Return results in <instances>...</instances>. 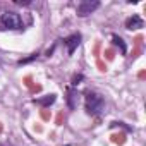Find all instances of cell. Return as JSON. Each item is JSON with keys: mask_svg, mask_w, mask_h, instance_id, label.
Segmentation results:
<instances>
[{"mask_svg": "<svg viewBox=\"0 0 146 146\" xmlns=\"http://www.w3.org/2000/svg\"><path fill=\"white\" fill-rule=\"evenodd\" d=\"M112 41H113V45H115V46L120 50V53H124V55L127 53V46H125V43H124V40H122L120 36L113 35V36H112Z\"/></svg>", "mask_w": 146, "mask_h": 146, "instance_id": "cell-8", "label": "cell"}, {"mask_svg": "<svg viewBox=\"0 0 146 146\" xmlns=\"http://www.w3.org/2000/svg\"><path fill=\"white\" fill-rule=\"evenodd\" d=\"M67 105H69V108H72V110L78 107V93L72 90V88L67 91Z\"/></svg>", "mask_w": 146, "mask_h": 146, "instance_id": "cell-7", "label": "cell"}, {"mask_svg": "<svg viewBox=\"0 0 146 146\" xmlns=\"http://www.w3.org/2000/svg\"><path fill=\"white\" fill-rule=\"evenodd\" d=\"M0 23H2V26L4 28H7V29H16V31H23V19H21V16L17 14V12H14V11H7V12H4L2 16H0Z\"/></svg>", "mask_w": 146, "mask_h": 146, "instance_id": "cell-2", "label": "cell"}, {"mask_svg": "<svg viewBox=\"0 0 146 146\" xmlns=\"http://www.w3.org/2000/svg\"><path fill=\"white\" fill-rule=\"evenodd\" d=\"M83 79H84V76H83V74H74V76H72V86H78Z\"/></svg>", "mask_w": 146, "mask_h": 146, "instance_id": "cell-9", "label": "cell"}, {"mask_svg": "<svg viewBox=\"0 0 146 146\" xmlns=\"http://www.w3.org/2000/svg\"><path fill=\"white\" fill-rule=\"evenodd\" d=\"M143 26H144V21L137 14H134V16H131V17L125 19V28L127 29H141Z\"/></svg>", "mask_w": 146, "mask_h": 146, "instance_id": "cell-5", "label": "cell"}, {"mask_svg": "<svg viewBox=\"0 0 146 146\" xmlns=\"http://www.w3.org/2000/svg\"><path fill=\"white\" fill-rule=\"evenodd\" d=\"M55 100H57V95H45L43 98H36L35 100V103H38V105H41V107H50L52 103H55Z\"/></svg>", "mask_w": 146, "mask_h": 146, "instance_id": "cell-6", "label": "cell"}, {"mask_svg": "<svg viewBox=\"0 0 146 146\" xmlns=\"http://www.w3.org/2000/svg\"><path fill=\"white\" fill-rule=\"evenodd\" d=\"M64 43H65V46H67L69 55H70V53H74V50H76V48L79 46V43H81V35H79V33L70 35V36H67V38L64 40Z\"/></svg>", "mask_w": 146, "mask_h": 146, "instance_id": "cell-4", "label": "cell"}, {"mask_svg": "<svg viewBox=\"0 0 146 146\" xmlns=\"http://www.w3.org/2000/svg\"><path fill=\"white\" fill-rule=\"evenodd\" d=\"M100 7V2L98 0H84V2H81L79 5H78V16L79 17H86V16H90V14H93L96 9Z\"/></svg>", "mask_w": 146, "mask_h": 146, "instance_id": "cell-3", "label": "cell"}, {"mask_svg": "<svg viewBox=\"0 0 146 146\" xmlns=\"http://www.w3.org/2000/svg\"><path fill=\"white\" fill-rule=\"evenodd\" d=\"M16 4H17V5H29L31 0H16Z\"/></svg>", "mask_w": 146, "mask_h": 146, "instance_id": "cell-11", "label": "cell"}, {"mask_svg": "<svg viewBox=\"0 0 146 146\" xmlns=\"http://www.w3.org/2000/svg\"><path fill=\"white\" fill-rule=\"evenodd\" d=\"M65 146H70V144H65Z\"/></svg>", "mask_w": 146, "mask_h": 146, "instance_id": "cell-12", "label": "cell"}, {"mask_svg": "<svg viewBox=\"0 0 146 146\" xmlns=\"http://www.w3.org/2000/svg\"><path fill=\"white\" fill-rule=\"evenodd\" d=\"M35 58H38V53H33V55H29L28 58H23V60H19V64L23 65V64H28V62H31V60H35Z\"/></svg>", "mask_w": 146, "mask_h": 146, "instance_id": "cell-10", "label": "cell"}, {"mask_svg": "<svg viewBox=\"0 0 146 146\" xmlns=\"http://www.w3.org/2000/svg\"><path fill=\"white\" fill-rule=\"evenodd\" d=\"M84 107H86V112L90 115H98V113H102V110L105 107V100L100 93L90 91L84 98Z\"/></svg>", "mask_w": 146, "mask_h": 146, "instance_id": "cell-1", "label": "cell"}]
</instances>
